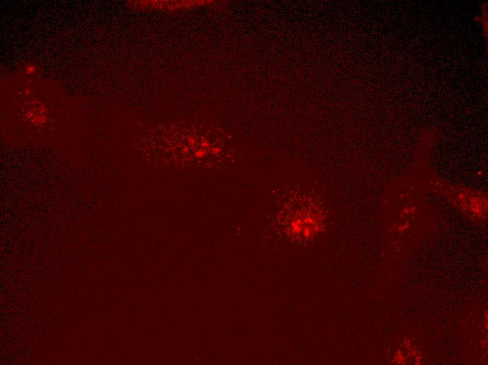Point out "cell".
Returning a JSON list of instances; mask_svg holds the SVG:
<instances>
[{"instance_id":"obj_1","label":"cell","mask_w":488,"mask_h":365,"mask_svg":"<svg viewBox=\"0 0 488 365\" xmlns=\"http://www.w3.org/2000/svg\"><path fill=\"white\" fill-rule=\"evenodd\" d=\"M323 219V210L314 199L299 196L285 205L280 223L289 236L302 241L318 234Z\"/></svg>"}]
</instances>
